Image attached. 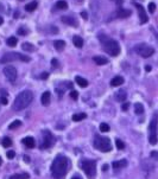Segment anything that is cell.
Instances as JSON below:
<instances>
[{
    "instance_id": "obj_27",
    "label": "cell",
    "mask_w": 158,
    "mask_h": 179,
    "mask_svg": "<svg viewBox=\"0 0 158 179\" xmlns=\"http://www.w3.org/2000/svg\"><path fill=\"white\" fill-rule=\"evenodd\" d=\"M29 178H30V175L27 173H21V174H13V175H11L10 179H29Z\"/></svg>"
},
{
    "instance_id": "obj_16",
    "label": "cell",
    "mask_w": 158,
    "mask_h": 179,
    "mask_svg": "<svg viewBox=\"0 0 158 179\" xmlns=\"http://www.w3.org/2000/svg\"><path fill=\"white\" fill-rule=\"evenodd\" d=\"M112 166H113V168H115V170L122 168V167H125V166H127V160H126V159L117 160V161H114V163L112 164Z\"/></svg>"
},
{
    "instance_id": "obj_50",
    "label": "cell",
    "mask_w": 158,
    "mask_h": 179,
    "mask_svg": "<svg viewBox=\"0 0 158 179\" xmlns=\"http://www.w3.org/2000/svg\"><path fill=\"white\" fill-rule=\"evenodd\" d=\"M1 163H3V161H1V158H0V165H1Z\"/></svg>"
},
{
    "instance_id": "obj_1",
    "label": "cell",
    "mask_w": 158,
    "mask_h": 179,
    "mask_svg": "<svg viewBox=\"0 0 158 179\" xmlns=\"http://www.w3.org/2000/svg\"><path fill=\"white\" fill-rule=\"evenodd\" d=\"M68 172V159L63 156L55 158L51 165V174L55 179H63Z\"/></svg>"
},
{
    "instance_id": "obj_2",
    "label": "cell",
    "mask_w": 158,
    "mask_h": 179,
    "mask_svg": "<svg viewBox=\"0 0 158 179\" xmlns=\"http://www.w3.org/2000/svg\"><path fill=\"white\" fill-rule=\"evenodd\" d=\"M34 100V94L30 90H24L20 94H18V96L14 99L13 102V109L14 110H23L24 108H26Z\"/></svg>"
},
{
    "instance_id": "obj_48",
    "label": "cell",
    "mask_w": 158,
    "mask_h": 179,
    "mask_svg": "<svg viewBox=\"0 0 158 179\" xmlns=\"http://www.w3.org/2000/svg\"><path fill=\"white\" fill-rule=\"evenodd\" d=\"M75 1H76L77 4H81V3H83V0H75Z\"/></svg>"
},
{
    "instance_id": "obj_42",
    "label": "cell",
    "mask_w": 158,
    "mask_h": 179,
    "mask_svg": "<svg viewBox=\"0 0 158 179\" xmlns=\"http://www.w3.org/2000/svg\"><path fill=\"white\" fill-rule=\"evenodd\" d=\"M81 16L84 18V19H87V17H88V14H87V12H81Z\"/></svg>"
},
{
    "instance_id": "obj_7",
    "label": "cell",
    "mask_w": 158,
    "mask_h": 179,
    "mask_svg": "<svg viewBox=\"0 0 158 179\" xmlns=\"http://www.w3.org/2000/svg\"><path fill=\"white\" fill-rule=\"evenodd\" d=\"M81 166H82V170L84 171V173L87 174L88 178H94L97 174V163L95 160H83L81 163Z\"/></svg>"
},
{
    "instance_id": "obj_22",
    "label": "cell",
    "mask_w": 158,
    "mask_h": 179,
    "mask_svg": "<svg viewBox=\"0 0 158 179\" xmlns=\"http://www.w3.org/2000/svg\"><path fill=\"white\" fill-rule=\"evenodd\" d=\"M75 81H76V83H77L81 88H86V87L88 85V81L84 80V78L81 77V76H76V77H75Z\"/></svg>"
},
{
    "instance_id": "obj_32",
    "label": "cell",
    "mask_w": 158,
    "mask_h": 179,
    "mask_svg": "<svg viewBox=\"0 0 158 179\" xmlns=\"http://www.w3.org/2000/svg\"><path fill=\"white\" fill-rule=\"evenodd\" d=\"M115 146H117L118 150H124V148H125V143L120 139H117L115 140Z\"/></svg>"
},
{
    "instance_id": "obj_47",
    "label": "cell",
    "mask_w": 158,
    "mask_h": 179,
    "mask_svg": "<svg viewBox=\"0 0 158 179\" xmlns=\"http://www.w3.org/2000/svg\"><path fill=\"white\" fill-rule=\"evenodd\" d=\"M102 171H107V165H105V166H102Z\"/></svg>"
},
{
    "instance_id": "obj_44",
    "label": "cell",
    "mask_w": 158,
    "mask_h": 179,
    "mask_svg": "<svg viewBox=\"0 0 158 179\" xmlns=\"http://www.w3.org/2000/svg\"><path fill=\"white\" fill-rule=\"evenodd\" d=\"M145 70H146V71H150V70H151V67H150V65H146V67H145Z\"/></svg>"
},
{
    "instance_id": "obj_36",
    "label": "cell",
    "mask_w": 158,
    "mask_h": 179,
    "mask_svg": "<svg viewBox=\"0 0 158 179\" xmlns=\"http://www.w3.org/2000/svg\"><path fill=\"white\" fill-rule=\"evenodd\" d=\"M70 97H71V99H74V100H77V97H79V93L73 90V92L70 93Z\"/></svg>"
},
{
    "instance_id": "obj_26",
    "label": "cell",
    "mask_w": 158,
    "mask_h": 179,
    "mask_svg": "<svg viewBox=\"0 0 158 179\" xmlns=\"http://www.w3.org/2000/svg\"><path fill=\"white\" fill-rule=\"evenodd\" d=\"M134 113L137 115H142L144 113V107H143L142 103H136L134 104Z\"/></svg>"
},
{
    "instance_id": "obj_30",
    "label": "cell",
    "mask_w": 158,
    "mask_h": 179,
    "mask_svg": "<svg viewBox=\"0 0 158 179\" xmlns=\"http://www.w3.org/2000/svg\"><path fill=\"white\" fill-rule=\"evenodd\" d=\"M20 125H21V121L16 120V121H13V122H12V124L9 126V129H16V128L20 127Z\"/></svg>"
},
{
    "instance_id": "obj_37",
    "label": "cell",
    "mask_w": 158,
    "mask_h": 179,
    "mask_svg": "<svg viewBox=\"0 0 158 179\" xmlns=\"http://www.w3.org/2000/svg\"><path fill=\"white\" fill-rule=\"evenodd\" d=\"M14 156H16L14 151H9V152H7V158H9V159H12V158H14Z\"/></svg>"
},
{
    "instance_id": "obj_41",
    "label": "cell",
    "mask_w": 158,
    "mask_h": 179,
    "mask_svg": "<svg viewBox=\"0 0 158 179\" xmlns=\"http://www.w3.org/2000/svg\"><path fill=\"white\" fill-rule=\"evenodd\" d=\"M129 107H130V104H129V103H124L121 108H122V110H127V109H129Z\"/></svg>"
},
{
    "instance_id": "obj_34",
    "label": "cell",
    "mask_w": 158,
    "mask_h": 179,
    "mask_svg": "<svg viewBox=\"0 0 158 179\" xmlns=\"http://www.w3.org/2000/svg\"><path fill=\"white\" fill-rule=\"evenodd\" d=\"M147 9H149V12H150V13H153L154 10H156V5H154V3H150L149 6H147Z\"/></svg>"
},
{
    "instance_id": "obj_31",
    "label": "cell",
    "mask_w": 158,
    "mask_h": 179,
    "mask_svg": "<svg viewBox=\"0 0 158 179\" xmlns=\"http://www.w3.org/2000/svg\"><path fill=\"white\" fill-rule=\"evenodd\" d=\"M11 145H12V140H11L10 138H7V136H5V138L3 139V146L7 148V147H10Z\"/></svg>"
},
{
    "instance_id": "obj_28",
    "label": "cell",
    "mask_w": 158,
    "mask_h": 179,
    "mask_svg": "<svg viewBox=\"0 0 158 179\" xmlns=\"http://www.w3.org/2000/svg\"><path fill=\"white\" fill-rule=\"evenodd\" d=\"M6 43H7L9 46H16L17 43H18V39H17V37H10Z\"/></svg>"
},
{
    "instance_id": "obj_39",
    "label": "cell",
    "mask_w": 158,
    "mask_h": 179,
    "mask_svg": "<svg viewBox=\"0 0 158 179\" xmlns=\"http://www.w3.org/2000/svg\"><path fill=\"white\" fill-rule=\"evenodd\" d=\"M0 103H1V104H7V99L5 97V96H1V99H0Z\"/></svg>"
},
{
    "instance_id": "obj_23",
    "label": "cell",
    "mask_w": 158,
    "mask_h": 179,
    "mask_svg": "<svg viewBox=\"0 0 158 179\" xmlns=\"http://www.w3.org/2000/svg\"><path fill=\"white\" fill-rule=\"evenodd\" d=\"M55 7L58 9V10H67L68 9V3L64 1V0H59V1L56 3Z\"/></svg>"
},
{
    "instance_id": "obj_8",
    "label": "cell",
    "mask_w": 158,
    "mask_h": 179,
    "mask_svg": "<svg viewBox=\"0 0 158 179\" xmlns=\"http://www.w3.org/2000/svg\"><path fill=\"white\" fill-rule=\"evenodd\" d=\"M134 51L139 56H142L144 58H149L150 56H152L154 53V49L151 48L150 45H147V44H139V45H137L134 48Z\"/></svg>"
},
{
    "instance_id": "obj_6",
    "label": "cell",
    "mask_w": 158,
    "mask_h": 179,
    "mask_svg": "<svg viewBox=\"0 0 158 179\" xmlns=\"http://www.w3.org/2000/svg\"><path fill=\"white\" fill-rule=\"evenodd\" d=\"M157 129H158V115H156L152 119L150 125H149V141L151 145H156L158 141Z\"/></svg>"
},
{
    "instance_id": "obj_25",
    "label": "cell",
    "mask_w": 158,
    "mask_h": 179,
    "mask_svg": "<svg viewBox=\"0 0 158 179\" xmlns=\"http://www.w3.org/2000/svg\"><path fill=\"white\" fill-rule=\"evenodd\" d=\"M37 6H38L37 1H32V3H30V4H27V5L25 6V10H26L27 12H32V11H35V10L37 9Z\"/></svg>"
},
{
    "instance_id": "obj_20",
    "label": "cell",
    "mask_w": 158,
    "mask_h": 179,
    "mask_svg": "<svg viewBox=\"0 0 158 179\" xmlns=\"http://www.w3.org/2000/svg\"><path fill=\"white\" fill-rule=\"evenodd\" d=\"M124 83V78L121 77V76H115L112 81H111V85L112 87H119V85H121Z\"/></svg>"
},
{
    "instance_id": "obj_18",
    "label": "cell",
    "mask_w": 158,
    "mask_h": 179,
    "mask_svg": "<svg viewBox=\"0 0 158 179\" xmlns=\"http://www.w3.org/2000/svg\"><path fill=\"white\" fill-rule=\"evenodd\" d=\"M50 97H51V95H50L49 92L43 93V95H42V97H41V102H42V104H43V106H48V104L50 103Z\"/></svg>"
},
{
    "instance_id": "obj_12",
    "label": "cell",
    "mask_w": 158,
    "mask_h": 179,
    "mask_svg": "<svg viewBox=\"0 0 158 179\" xmlns=\"http://www.w3.org/2000/svg\"><path fill=\"white\" fill-rule=\"evenodd\" d=\"M115 16L118 18H127L131 16V11L130 10H125V9H118Z\"/></svg>"
},
{
    "instance_id": "obj_38",
    "label": "cell",
    "mask_w": 158,
    "mask_h": 179,
    "mask_svg": "<svg viewBox=\"0 0 158 179\" xmlns=\"http://www.w3.org/2000/svg\"><path fill=\"white\" fill-rule=\"evenodd\" d=\"M51 64H52V68H57V67H58V61L54 58L52 61H51Z\"/></svg>"
},
{
    "instance_id": "obj_4",
    "label": "cell",
    "mask_w": 158,
    "mask_h": 179,
    "mask_svg": "<svg viewBox=\"0 0 158 179\" xmlns=\"http://www.w3.org/2000/svg\"><path fill=\"white\" fill-rule=\"evenodd\" d=\"M93 145H94V147H95L97 150H99L101 152H109L112 150V143H111L109 139L100 136V135H97L95 138H94Z\"/></svg>"
},
{
    "instance_id": "obj_17",
    "label": "cell",
    "mask_w": 158,
    "mask_h": 179,
    "mask_svg": "<svg viewBox=\"0 0 158 179\" xmlns=\"http://www.w3.org/2000/svg\"><path fill=\"white\" fill-rule=\"evenodd\" d=\"M126 97H127V94H126L125 90H119L115 93V100L119 101V102H122L126 100Z\"/></svg>"
},
{
    "instance_id": "obj_46",
    "label": "cell",
    "mask_w": 158,
    "mask_h": 179,
    "mask_svg": "<svg viewBox=\"0 0 158 179\" xmlns=\"http://www.w3.org/2000/svg\"><path fill=\"white\" fill-rule=\"evenodd\" d=\"M24 159H25L26 163H30V158H29V157H24Z\"/></svg>"
},
{
    "instance_id": "obj_33",
    "label": "cell",
    "mask_w": 158,
    "mask_h": 179,
    "mask_svg": "<svg viewBox=\"0 0 158 179\" xmlns=\"http://www.w3.org/2000/svg\"><path fill=\"white\" fill-rule=\"evenodd\" d=\"M100 132H102V133L109 132V126H108L107 124H101V125H100Z\"/></svg>"
},
{
    "instance_id": "obj_35",
    "label": "cell",
    "mask_w": 158,
    "mask_h": 179,
    "mask_svg": "<svg viewBox=\"0 0 158 179\" xmlns=\"http://www.w3.org/2000/svg\"><path fill=\"white\" fill-rule=\"evenodd\" d=\"M27 32H29V31H27V30H25L24 27H20V28L18 30V33H19V35H27Z\"/></svg>"
},
{
    "instance_id": "obj_13",
    "label": "cell",
    "mask_w": 158,
    "mask_h": 179,
    "mask_svg": "<svg viewBox=\"0 0 158 179\" xmlns=\"http://www.w3.org/2000/svg\"><path fill=\"white\" fill-rule=\"evenodd\" d=\"M62 23H64V24H67V25H70V26H77L79 25V23H77V20H75V18H73V17H62Z\"/></svg>"
},
{
    "instance_id": "obj_9",
    "label": "cell",
    "mask_w": 158,
    "mask_h": 179,
    "mask_svg": "<svg viewBox=\"0 0 158 179\" xmlns=\"http://www.w3.org/2000/svg\"><path fill=\"white\" fill-rule=\"evenodd\" d=\"M4 75H5V77L10 81V82H14L16 80H17V70H16V68L14 67H12V65H7V67H5L4 68Z\"/></svg>"
},
{
    "instance_id": "obj_49",
    "label": "cell",
    "mask_w": 158,
    "mask_h": 179,
    "mask_svg": "<svg viewBox=\"0 0 158 179\" xmlns=\"http://www.w3.org/2000/svg\"><path fill=\"white\" fill-rule=\"evenodd\" d=\"M3 23H4V20H3V18H1V17H0V25H1Z\"/></svg>"
},
{
    "instance_id": "obj_29",
    "label": "cell",
    "mask_w": 158,
    "mask_h": 179,
    "mask_svg": "<svg viewBox=\"0 0 158 179\" xmlns=\"http://www.w3.org/2000/svg\"><path fill=\"white\" fill-rule=\"evenodd\" d=\"M23 50L25 51H35V48L32 44H30V43H23Z\"/></svg>"
},
{
    "instance_id": "obj_11",
    "label": "cell",
    "mask_w": 158,
    "mask_h": 179,
    "mask_svg": "<svg viewBox=\"0 0 158 179\" xmlns=\"http://www.w3.org/2000/svg\"><path fill=\"white\" fill-rule=\"evenodd\" d=\"M134 5H136V7H137V10H138V13H139V18H140V23H142V24H145V23H147L149 18H147V16H146V13H145V10H144V7H143L142 5H139V4H134Z\"/></svg>"
},
{
    "instance_id": "obj_5",
    "label": "cell",
    "mask_w": 158,
    "mask_h": 179,
    "mask_svg": "<svg viewBox=\"0 0 158 179\" xmlns=\"http://www.w3.org/2000/svg\"><path fill=\"white\" fill-rule=\"evenodd\" d=\"M13 61H23V62H30V57L25 56V55H21V53H18V52H10V53H6L1 57L0 59V63H9V62H13Z\"/></svg>"
},
{
    "instance_id": "obj_3",
    "label": "cell",
    "mask_w": 158,
    "mask_h": 179,
    "mask_svg": "<svg viewBox=\"0 0 158 179\" xmlns=\"http://www.w3.org/2000/svg\"><path fill=\"white\" fill-rule=\"evenodd\" d=\"M100 40L104 43V49H105V51L108 55H111V56L114 57V56H118L120 53V46H119L118 42H115L113 39H109L106 36H105L104 39H100Z\"/></svg>"
},
{
    "instance_id": "obj_10",
    "label": "cell",
    "mask_w": 158,
    "mask_h": 179,
    "mask_svg": "<svg viewBox=\"0 0 158 179\" xmlns=\"http://www.w3.org/2000/svg\"><path fill=\"white\" fill-rule=\"evenodd\" d=\"M55 139L52 136V134L50 133V131H44L43 132V143H42V148H49L54 145Z\"/></svg>"
},
{
    "instance_id": "obj_19",
    "label": "cell",
    "mask_w": 158,
    "mask_h": 179,
    "mask_svg": "<svg viewBox=\"0 0 158 179\" xmlns=\"http://www.w3.org/2000/svg\"><path fill=\"white\" fill-rule=\"evenodd\" d=\"M73 43H74V45H75L76 48H79V49H81V48L83 46V39H82V37H80V36H74V37H73Z\"/></svg>"
},
{
    "instance_id": "obj_40",
    "label": "cell",
    "mask_w": 158,
    "mask_h": 179,
    "mask_svg": "<svg viewBox=\"0 0 158 179\" xmlns=\"http://www.w3.org/2000/svg\"><path fill=\"white\" fill-rule=\"evenodd\" d=\"M48 77H49V74H48V72H43V74L41 75V78H42V80H45V78H48Z\"/></svg>"
},
{
    "instance_id": "obj_45",
    "label": "cell",
    "mask_w": 158,
    "mask_h": 179,
    "mask_svg": "<svg viewBox=\"0 0 158 179\" xmlns=\"http://www.w3.org/2000/svg\"><path fill=\"white\" fill-rule=\"evenodd\" d=\"M71 179H82V178H81L80 175H74V177H73Z\"/></svg>"
},
{
    "instance_id": "obj_14",
    "label": "cell",
    "mask_w": 158,
    "mask_h": 179,
    "mask_svg": "<svg viewBox=\"0 0 158 179\" xmlns=\"http://www.w3.org/2000/svg\"><path fill=\"white\" fill-rule=\"evenodd\" d=\"M93 61L95 62L98 65H104V64H107L108 63V59L104 56H94L93 57Z\"/></svg>"
},
{
    "instance_id": "obj_43",
    "label": "cell",
    "mask_w": 158,
    "mask_h": 179,
    "mask_svg": "<svg viewBox=\"0 0 158 179\" xmlns=\"http://www.w3.org/2000/svg\"><path fill=\"white\" fill-rule=\"evenodd\" d=\"M151 157H152V158H153V157H157V158H158V153H157V152H152V153H151Z\"/></svg>"
},
{
    "instance_id": "obj_21",
    "label": "cell",
    "mask_w": 158,
    "mask_h": 179,
    "mask_svg": "<svg viewBox=\"0 0 158 179\" xmlns=\"http://www.w3.org/2000/svg\"><path fill=\"white\" fill-rule=\"evenodd\" d=\"M54 46L57 51H63V49L66 48V42L64 40H55L54 42Z\"/></svg>"
},
{
    "instance_id": "obj_24",
    "label": "cell",
    "mask_w": 158,
    "mask_h": 179,
    "mask_svg": "<svg viewBox=\"0 0 158 179\" xmlns=\"http://www.w3.org/2000/svg\"><path fill=\"white\" fill-rule=\"evenodd\" d=\"M87 117V115L84 114V113H77V114H75V115H73V121H75V122H77V121H81V120H83V119H86Z\"/></svg>"
},
{
    "instance_id": "obj_15",
    "label": "cell",
    "mask_w": 158,
    "mask_h": 179,
    "mask_svg": "<svg viewBox=\"0 0 158 179\" xmlns=\"http://www.w3.org/2000/svg\"><path fill=\"white\" fill-rule=\"evenodd\" d=\"M23 143H24L26 147H29V148H34L35 145H36L35 139H34L32 136H26V138H24V139H23Z\"/></svg>"
}]
</instances>
